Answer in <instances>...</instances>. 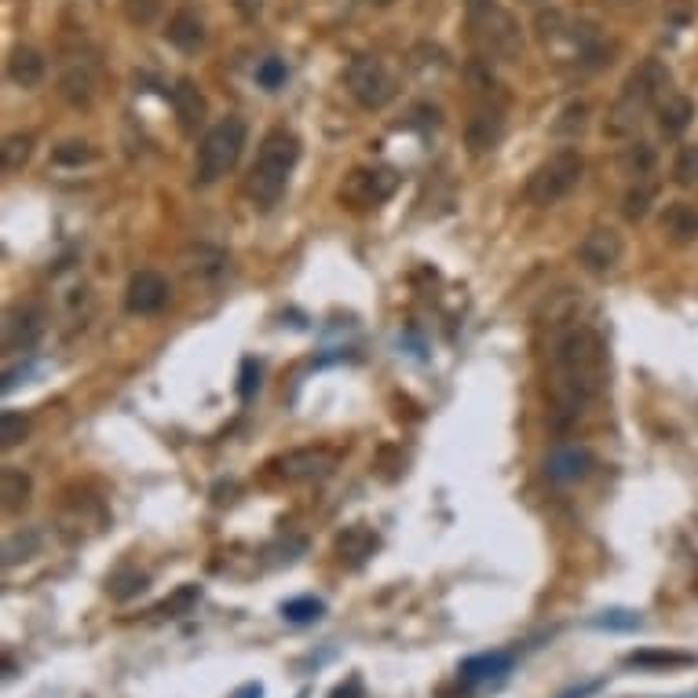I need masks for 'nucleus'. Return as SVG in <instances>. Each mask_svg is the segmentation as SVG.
I'll use <instances>...</instances> for the list:
<instances>
[{"label": "nucleus", "instance_id": "15", "mask_svg": "<svg viewBox=\"0 0 698 698\" xmlns=\"http://www.w3.org/2000/svg\"><path fill=\"white\" fill-rule=\"evenodd\" d=\"M96 85V63L85 55H70L63 63V74H59V96L70 106H88L96 99Z\"/></svg>", "mask_w": 698, "mask_h": 698}, {"label": "nucleus", "instance_id": "12", "mask_svg": "<svg viewBox=\"0 0 698 698\" xmlns=\"http://www.w3.org/2000/svg\"><path fill=\"white\" fill-rule=\"evenodd\" d=\"M501 136H505V110L501 106H494L487 99V103H479L476 110H472V117H468V125H465V143H468V154H487V150H494L501 143Z\"/></svg>", "mask_w": 698, "mask_h": 698}, {"label": "nucleus", "instance_id": "38", "mask_svg": "<svg viewBox=\"0 0 698 698\" xmlns=\"http://www.w3.org/2000/svg\"><path fill=\"white\" fill-rule=\"evenodd\" d=\"M33 545H37V534H26V538H22V534H15V538H8V545H4V563H15V556H19V549L22 552H30Z\"/></svg>", "mask_w": 698, "mask_h": 698}, {"label": "nucleus", "instance_id": "31", "mask_svg": "<svg viewBox=\"0 0 698 698\" xmlns=\"http://www.w3.org/2000/svg\"><path fill=\"white\" fill-rule=\"evenodd\" d=\"M326 611V603L315 600V596H297V600L282 603V618L293 625H307V622H318Z\"/></svg>", "mask_w": 698, "mask_h": 698}, {"label": "nucleus", "instance_id": "13", "mask_svg": "<svg viewBox=\"0 0 698 698\" xmlns=\"http://www.w3.org/2000/svg\"><path fill=\"white\" fill-rule=\"evenodd\" d=\"M275 468L286 483H311V479H326L337 468V457L329 450L307 446V450H289L286 457H278Z\"/></svg>", "mask_w": 698, "mask_h": 698}, {"label": "nucleus", "instance_id": "6", "mask_svg": "<svg viewBox=\"0 0 698 698\" xmlns=\"http://www.w3.org/2000/svg\"><path fill=\"white\" fill-rule=\"evenodd\" d=\"M582 176H585L582 154H578V150H560V154L545 158L538 169L530 172L527 201L530 205H538V209H552V205H560V201L582 183Z\"/></svg>", "mask_w": 698, "mask_h": 698}, {"label": "nucleus", "instance_id": "42", "mask_svg": "<svg viewBox=\"0 0 698 698\" xmlns=\"http://www.w3.org/2000/svg\"><path fill=\"white\" fill-rule=\"evenodd\" d=\"M234 4H238V11H242L245 19L260 15V8H264V0H234Z\"/></svg>", "mask_w": 698, "mask_h": 698}, {"label": "nucleus", "instance_id": "37", "mask_svg": "<svg viewBox=\"0 0 698 698\" xmlns=\"http://www.w3.org/2000/svg\"><path fill=\"white\" fill-rule=\"evenodd\" d=\"M593 625H600V629H636V625H640V614H633V611H603Z\"/></svg>", "mask_w": 698, "mask_h": 698}, {"label": "nucleus", "instance_id": "17", "mask_svg": "<svg viewBox=\"0 0 698 698\" xmlns=\"http://www.w3.org/2000/svg\"><path fill=\"white\" fill-rule=\"evenodd\" d=\"M589 468H593V454L585 446H556L545 457V476L552 483H578L589 476Z\"/></svg>", "mask_w": 698, "mask_h": 698}, {"label": "nucleus", "instance_id": "20", "mask_svg": "<svg viewBox=\"0 0 698 698\" xmlns=\"http://www.w3.org/2000/svg\"><path fill=\"white\" fill-rule=\"evenodd\" d=\"M662 234L673 245H691L698 242V209L688 201H669L662 209Z\"/></svg>", "mask_w": 698, "mask_h": 698}, {"label": "nucleus", "instance_id": "23", "mask_svg": "<svg viewBox=\"0 0 698 698\" xmlns=\"http://www.w3.org/2000/svg\"><path fill=\"white\" fill-rule=\"evenodd\" d=\"M337 552H340V560H344V563L359 567V563H366L373 552H377V534H373L366 523H355V527H348L337 538Z\"/></svg>", "mask_w": 698, "mask_h": 698}, {"label": "nucleus", "instance_id": "14", "mask_svg": "<svg viewBox=\"0 0 698 698\" xmlns=\"http://www.w3.org/2000/svg\"><path fill=\"white\" fill-rule=\"evenodd\" d=\"M165 304H169V282H165V275L147 267V271H136V275L128 278L125 307L132 315H158Z\"/></svg>", "mask_w": 698, "mask_h": 698}, {"label": "nucleus", "instance_id": "7", "mask_svg": "<svg viewBox=\"0 0 698 698\" xmlns=\"http://www.w3.org/2000/svg\"><path fill=\"white\" fill-rule=\"evenodd\" d=\"M344 85L362 110H384L395 99V77L377 55H355L344 70Z\"/></svg>", "mask_w": 698, "mask_h": 698}, {"label": "nucleus", "instance_id": "10", "mask_svg": "<svg viewBox=\"0 0 698 698\" xmlns=\"http://www.w3.org/2000/svg\"><path fill=\"white\" fill-rule=\"evenodd\" d=\"M622 253H625V242L622 234L614 231V227H593V231H585V238L578 242V264L589 271V275H611L614 267L622 264Z\"/></svg>", "mask_w": 698, "mask_h": 698}, {"label": "nucleus", "instance_id": "40", "mask_svg": "<svg viewBox=\"0 0 698 698\" xmlns=\"http://www.w3.org/2000/svg\"><path fill=\"white\" fill-rule=\"evenodd\" d=\"M498 4L494 0H465V11H468V22H476V19H483L487 11H494Z\"/></svg>", "mask_w": 698, "mask_h": 698}, {"label": "nucleus", "instance_id": "3", "mask_svg": "<svg viewBox=\"0 0 698 698\" xmlns=\"http://www.w3.org/2000/svg\"><path fill=\"white\" fill-rule=\"evenodd\" d=\"M300 161V139L289 128H271L256 150V161L249 169V183L245 191L253 198L256 209H275L278 198L286 194L289 176Z\"/></svg>", "mask_w": 698, "mask_h": 698}, {"label": "nucleus", "instance_id": "21", "mask_svg": "<svg viewBox=\"0 0 698 698\" xmlns=\"http://www.w3.org/2000/svg\"><path fill=\"white\" fill-rule=\"evenodd\" d=\"M48 74V63H44V55L30 44H19L15 52L8 55V81L19 88H37Z\"/></svg>", "mask_w": 698, "mask_h": 698}, {"label": "nucleus", "instance_id": "18", "mask_svg": "<svg viewBox=\"0 0 698 698\" xmlns=\"http://www.w3.org/2000/svg\"><path fill=\"white\" fill-rule=\"evenodd\" d=\"M172 110H176V121H180V128L187 132V136H194L201 125H205V114H209V103H205V96H201V88L194 85L191 77H183V81H176V88H172Z\"/></svg>", "mask_w": 698, "mask_h": 698}, {"label": "nucleus", "instance_id": "27", "mask_svg": "<svg viewBox=\"0 0 698 698\" xmlns=\"http://www.w3.org/2000/svg\"><path fill=\"white\" fill-rule=\"evenodd\" d=\"M92 158H96V150H92V143H85V139H66V143H59V147L52 150V161L55 165H63V169H81V165H88Z\"/></svg>", "mask_w": 698, "mask_h": 698}, {"label": "nucleus", "instance_id": "41", "mask_svg": "<svg viewBox=\"0 0 698 698\" xmlns=\"http://www.w3.org/2000/svg\"><path fill=\"white\" fill-rule=\"evenodd\" d=\"M253 373H260V366H256V362H245V377H242V395H245V399H249V395H253V388L260 384V377L253 381Z\"/></svg>", "mask_w": 698, "mask_h": 698}, {"label": "nucleus", "instance_id": "9", "mask_svg": "<svg viewBox=\"0 0 698 698\" xmlns=\"http://www.w3.org/2000/svg\"><path fill=\"white\" fill-rule=\"evenodd\" d=\"M48 315L37 304H15L4 315V355H26L41 344Z\"/></svg>", "mask_w": 698, "mask_h": 698}, {"label": "nucleus", "instance_id": "22", "mask_svg": "<svg viewBox=\"0 0 698 698\" xmlns=\"http://www.w3.org/2000/svg\"><path fill=\"white\" fill-rule=\"evenodd\" d=\"M691 121H695V99L680 96V92H669V96L658 103V128H662V136H680V132H688Z\"/></svg>", "mask_w": 698, "mask_h": 698}, {"label": "nucleus", "instance_id": "8", "mask_svg": "<svg viewBox=\"0 0 698 698\" xmlns=\"http://www.w3.org/2000/svg\"><path fill=\"white\" fill-rule=\"evenodd\" d=\"M472 37H476V48L487 63H516L523 52V33H519L512 11L505 8H494L472 22Z\"/></svg>", "mask_w": 698, "mask_h": 698}, {"label": "nucleus", "instance_id": "34", "mask_svg": "<svg viewBox=\"0 0 698 698\" xmlns=\"http://www.w3.org/2000/svg\"><path fill=\"white\" fill-rule=\"evenodd\" d=\"M286 77H289V70L282 59H264V63L256 66V85L267 88V92H275V88L286 85Z\"/></svg>", "mask_w": 698, "mask_h": 698}, {"label": "nucleus", "instance_id": "11", "mask_svg": "<svg viewBox=\"0 0 698 698\" xmlns=\"http://www.w3.org/2000/svg\"><path fill=\"white\" fill-rule=\"evenodd\" d=\"M399 187V176L392 169H355L348 176V183L340 187V198L351 201L355 209H370L388 201Z\"/></svg>", "mask_w": 698, "mask_h": 698}, {"label": "nucleus", "instance_id": "30", "mask_svg": "<svg viewBox=\"0 0 698 698\" xmlns=\"http://www.w3.org/2000/svg\"><path fill=\"white\" fill-rule=\"evenodd\" d=\"M33 154V136H26V132H15V136L4 139V147H0V161H4V169L15 172L22 169L26 161H30Z\"/></svg>", "mask_w": 698, "mask_h": 698}, {"label": "nucleus", "instance_id": "4", "mask_svg": "<svg viewBox=\"0 0 698 698\" xmlns=\"http://www.w3.org/2000/svg\"><path fill=\"white\" fill-rule=\"evenodd\" d=\"M245 121L238 114H227L223 121L201 136L198 143V158H194V183L198 187H212V183H220L227 172L238 165L242 158V147H245Z\"/></svg>", "mask_w": 698, "mask_h": 698}, {"label": "nucleus", "instance_id": "32", "mask_svg": "<svg viewBox=\"0 0 698 698\" xmlns=\"http://www.w3.org/2000/svg\"><path fill=\"white\" fill-rule=\"evenodd\" d=\"M651 201H655V183H633L629 187V194H625L622 201V212H625V220H644L647 212H651Z\"/></svg>", "mask_w": 698, "mask_h": 698}, {"label": "nucleus", "instance_id": "39", "mask_svg": "<svg viewBox=\"0 0 698 698\" xmlns=\"http://www.w3.org/2000/svg\"><path fill=\"white\" fill-rule=\"evenodd\" d=\"M647 662H655V666H684L691 658L688 655H633L629 658V666H647Z\"/></svg>", "mask_w": 698, "mask_h": 698}, {"label": "nucleus", "instance_id": "1", "mask_svg": "<svg viewBox=\"0 0 698 698\" xmlns=\"http://www.w3.org/2000/svg\"><path fill=\"white\" fill-rule=\"evenodd\" d=\"M607 381V344L593 326L560 329L549 344V399L556 428L582 417Z\"/></svg>", "mask_w": 698, "mask_h": 698}, {"label": "nucleus", "instance_id": "24", "mask_svg": "<svg viewBox=\"0 0 698 698\" xmlns=\"http://www.w3.org/2000/svg\"><path fill=\"white\" fill-rule=\"evenodd\" d=\"M183 271L191 278H220L227 271V253L212 249V245H194L191 253L183 256Z\"/></svg>", "mask_w": 698, "mask_h": 698}, {"label": "nucleus", "instance_id": "19", "mask_svg": "<svg viewBox=\"0 0 698 698\" xmlns=\"http://www.w3.org/2000/svg\"><path fill=\"white\" fill-rule=\"evenodd\" d=\"M165 37H169L172 48H180V52L191 55V52H198V48H205L209 30H205V19H201L198 11L180 8L169 19V26H165Z\"/></svg>", "mask_w": 698, "mask_h": 698}, {"label": "nucleus", "instance_id": "28", "mask_svg": "<svg viewBox=\"0 0 698 698\" xmlns=\"http://www.w3.org/2000/svg\"><path fill=\"white\" fill-rule=\"evenodd\" d=\"M585 125H589V103H567L560 110V117H556L552 132H556V136L574 139V136H582Z\"/></svg>", "mask_w": 698, "mask_h": 698}, {"label": "nucleus", "instance_id": "2", "mask_svg": "<svg viewBox=\"0 0 698 698\" xmlns=\"http://www.w3.org/2000/svg\"><path fill=\"white\" fill-rule=\"evenodd\" d=\"M666 96H669V66L662 59H644L633 74L625 77L622 92H618V99L607 110L603 132L614 139L633 136L636 128L644 125V117L651 110H658V103Z\"/></svg>", "mask_w": 698, "mask_h": 698}, {"label": "nucleus", "instance_id": "16", "mask_svg": "<svg viewBox=\"0 0 698 698\" xmlns=\"http://www.w3.org/2000/svg\"><path fill=\"white\" fill-rule=\"evenodd\" d=\"M512 673V655L508 651H487V655H472L461 662L457 677L468 688H490V684H501V680Z\"/></svg>", "mask_w": 698, "mask_h": 698}, {"label": "nucleus", "instance_id": "29", "mask_svg": "<svg viewBox=\"0 0 698 698\" xmlns=\"http://www.w3.org/2000/svg\"><path fill=\"white\" fill-rule=\"evenodd\" d=\"M673 183L677 187H695L698 183V143H684L673 158Z\"/></svg>", "mask_w": 698, "mask_h": 698}, {"label": "nucleus", "instance_id": "45", "mask_svg": "<svg viewBox=\"0 0 698 698\" xmlns=\"http://www.w3.org/2000/svg\"><path fill=\"white\" fill-rule=\"evenodd\" d=\"M238 698H260V688H245V691H242V695H238Z\"/></svg>", "mask_w": 698, "mask_h": 698}, {"label": "nucleus", "instance_id": "26", "mask_svg": "<svg viewBox=\"0 0 698 698\" xmlns=\"http://www.w3.org/2000/svg\"><path fill=\"white\" fill-rule=\"evenodd\" d=\"M0 498L8 512H19V508L30 505L33 498V479L22 472V468H4L0 472Z\"/></svg>", "mask_w": 698, "mask_h": 698}, {"label": "nucleus", "instance_id": "25", "mask_svg": "<svg viewBox=\"0 0 698 698\" xmlns=\"http://www.w3.org/2000/svg\"><path fill=\"white\" fill-rule=\"evenodd\" d=\"M618 165H622V176H629L633 183L651 180V172H655V165H658L655 147H651V143H629V147L622 150Z\"/></svg>", "mask_w": 698, "mask_h": 698}, {"label": "nucleus", "instance_id": "5", "mask_svg": "<svg viewBox=\"0 0 698 698\" xmlns=\"http://www.w3.org/2000/svg\"><path fill=\"white\" fill-rule=\"evenodd\" d=\"M538 37L545 48L560 55V59H571V63H600L596 55L603 52V37L589 19H574L567 11H549L538 19Z\"/></svg>", "mask_w": 698, "mask_h": 698}, {"label": "nucleus", "instance_id": "35", "mask_svg": "<svg viewBox=\"0 0 698 698\" xmlns=\"http://www.w3.org/2000/svg\"><path fill=\"white\" fill-rule=\"evenodd\" d=\"M143 585H147V578H143V574L121 571V574H114V578H110V596H114V600H128V596L143 593Z\"/></svg>", "mask_w": 698, "mask_h": 698}, {"label": "nucleus", "instance_id": "36", "mask_svg": "<svg viewBox=\"0 0 698 698\" xmlns=\"http://www.w3.org/2000/svg\"><path fill=\"white\" fill-rule=\"evenodd\" d=\"M125 11H128V19H132V22H139V26H147V22L158 19L161 0H125Z\"/></svg>", "mask_w": 698, "mask_h": 698}, {"label": "nucleus", "instance_id": "43", "mask_svg": "<svg viewBox=\"0 0 698 698\" xmlns=\"http://www.w3.org/2000/svg\"><path fill=\"white\" fill-rule=\"evenodd\" d=\"M593 691H600V680H589V684H582L578 691H567V695H560V698H585V695H593Z\"/></svg>", "mask_w": 698, "mask_h": 698}, {"label": "nucleus", "instance_id": "33", "mask_svg": "<svg viewBox=\"0 0 698 698\" xmlns=\"http://www.w3.org/2000/svg\"><path fill=\"white\" fill-rule=\"evenodd\" d=\"M26 435H30V417H26V413H19V410L0 413V446H4V450L19 446Z\"/></svg>", "mask_w": 698, "mask_h": 698}, {"label": "nucleus", "instance_id": "46", "mask_svg": "<svg viewBox=\"0 0 698 698\" xmlns=\"http://www.w3.org/2000/svg\"><path fill=\"white\" fill-rule=\"evenodd\" d=\"M519 4H541V0H519Z\"/></svg>", "mask_w": 698, "mask_h": 698}, {"label": "nucleus", "instance_id": "44", "mask_svg": "<svg viewBox=\"0 0 698 698\" xmlns=\"http://www.w3.org/2000/svg\"><path fill=\"white\" fill-rule=\"evenodd\" d=\"M366 4H373V8H392L395 0H366Z\"/></svg>", "mask_w": 698, "mask_h": 698}]
</instances>
